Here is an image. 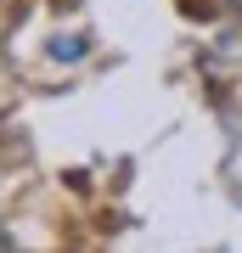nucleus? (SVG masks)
<instances>
[{"label":"nucleus","instance_id":"nucleus-1","mask_svg":"<svg viewBox=\"0 0 242 253\" xmlns=\"http://www.w3.org/2000/svg\"><path fill=\"white\" fill-rule=\"evenodd\" d=\"M51 56H85V40H73V34H62V40H56V45H51Z\"/></svg>","mask_w":242,"mask_h":253},{"label":"nucleus","instance_id":"nucleus-2","mask_svg":"<svg viewBox=\"0 0 242 253\" xmlns=\"http://www.w3.org/2000/svg\"><path fill=\"white\" fill-rule=\"evenodd\" d=\"M0 242H6V236H0Z\"/></svg>","mask_w":242,"mask_h":253}]
</instances>
